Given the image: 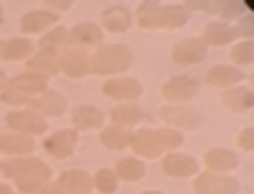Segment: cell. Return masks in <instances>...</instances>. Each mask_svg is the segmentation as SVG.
<instances>
[{
    "mask_svg": "<svg viewBox=\"0 0 254 194\" xmlns=\"http://www.w3.org/2000/svg\"><path fill=\"white\" fill-rule=\"evenodd\" d=\"M0 44H3V42H0Z\"/></svg>",
    "mask_w": 254,
    "mask_h": 194,
    "instance_id": "45",
    "label": "cell"
},
{
    "mask_svg": "<svg viewBox=\"0 0 254 194\" xmlns=\"http://www.w3.org/2000/svg\"><path fill=\"white\" fill-rule=\"evenodd\" d=\"M205 168L213 171V174H228V171H234L239 166V158L236 153H231L228 147H210V150H205Z\"/></svg>",
    "mask_w": 254,
    "mask_h": 194,
    "instance_id": "23",
    "label": "cell"
},
{
    "mask_svg": "<svg viewBox=\"0 0 254 194\" xmlns=\"http://www.w3.org/2000/svg\"><path fill=\"white\" fill-rule=\"evenodd\" d=\"M70 122H73V130L78 132H88V130H101L107 124V111H101L99 106H91V104H78L70 111Z\"/></svg>",
    "mask_w": 254,
    "mask_h": 194,
    "instance_id": "13",
    "label": "cell"
},
{
    "mask_svg": "<svg viewBox=\"0 0 254 194\" xmlns=\"http://www.w3.org/2000/svg\"><path fill=\"white\" fill-rule=\"evenodd\" d=\"M78 145V130L67 127V130H55L44 138V153H50L57 161H65L75 153Z\"/></svg>",
    "mask_w": 254,
    "mask_h": 194,
    "instance_id": "10",
    "label": "cell"
},
{
    "mask_svg": "<svg viewBox=\"0 0 254 194\" xmlns=\"http://www.w3.org/2000/svg\"><path fill=\"white\" fill-rule=\"evenodd\" d=\"M34 42L26 39V37H13V39H5L0 44V57L5 62H21V60H29L34 54Z\"/></svg>",
    "mask_w": 254,
    "mask_h": 194,
    "instance_id": "25",
    "label": "cell"
},
{
    "mask_svg": "<svg viewBox=\"0 0 254 194\" xmlns=\"http://www.w3.org/2000/svg\"><path fill=\"white\" fill-rule=\"evenodd\" d=\"M101 91H104V96H107V98L120 101V104H135V101L143 96L140 81H135V78H127V75L109 78V81L101 86Z\"/></svg>",
    "mask_w": 254,
    "mask_h": 194,
    "instance_id": "7",
    "label": "cell"
},
{
    "mask_svg": "<svg viewBox=\"0 0 254 194\" xmlns=\"http://www.w3.org/2000/svg\"><path fill=\"white\" fill-rule=\"evenodd\" d=\"M101 44H104V31L94 21H83V24L67 29V47L86 52V49H99Z\"/></svg>",
    "mask_w": 254,
    "mask_h": 194,
    "instance_id": "9",
    "label": "cell"
},
{
    "mask_svg": "<svg viewBox=\"0 0 254 194\" xmlns=\"http://www.w3.org/2000/svg\"><path fill=\"white\" fill-rule=\"evenodd\" d=\"M132 67V49L125 44H101L91 54V75L117 78Z\"/></svg>",
    "mask_w": 254,
    "mask_h": 194,
    "instance_id": "3",
    "label": "cell"
},
{
    "mask_svg": "<svg viewBox=\"0 0 254 194\" xmlns=\"http://www.w3.org/2000/svg\"><path fill=\"white\" fill-rule=\"evenodd\" d=\"M65 47H67V29L65 26H55L50 31H44L39 39V49H47V52H60Z\"/></svg>",
    "mask_w": 254,
    "mask_h": 194,
    "instance_id": "31",
    "label": "cell"
},
{
    "mask_svg": "<svg viewBox=\"0 0 254 194\" xmlns=\"http://www.w3.org/2000/svg\"><path fill=\"white\" fill-rule=\"evenodd\" d=\"M0 24H3V5H0Z\"/></svg>",
    "mask_w": 254,
    "mask_h": 194,
    "instance_id": "44",
    "label": "cell"
},
{
    "mask_svg": "<svg viewBox=\"0 0 254 194\" xmlns=\"http://www.w3.org/2000/svg\"><path fill=\"white\" fill-rule=\"evenodd\" d=\"M37 194H67V192H65L60 184H57V181H50V184H44Z\"/></svg>",
    "mask_w": 254,
    "mask_h": 194,
    "instance_id": "40",
    "label": "cell"
},
{
    "mask_svg": "<svg viewBox=\"0 0 254 194\" xmlns=\"http://www.w3.org/2000/svg\"><path fill=\"white\" fill-rule=\"evenodd\" d=\"M236 145L241 147V150L252 153V150H254V127L241 130V132H239V138H236Z\"/></svg>",
    "mask_w": 254,
    "mask_h": 194,
    "instance_id": "38",
    "label": "cell"
},
{
    "mask_svg": "<svg viewBox=\"0 0 254 194\" xmlns=\"http://www.w3.org/2000/svg\"><path fill=\"white\" fill-rule=\"evenodd\" d=\"M200 83L194 81L192 75H174L161 86V96H164L166 104H187L197 96Z\"/></svg>",
    "mask_w": 254,
    "mask_h": 194,
    "instance_id": "6",
    "label": "cell"
},
{
    "mask_svg": "<svg viewBox=\"0 0 254 194\" xmlns=\"http://www.w3.org/2000/svg\"><path fill=\"white\" fill-rule=\"evenodd\" d=\"M107 117H109V124H117V127L130 130L143 119V109L137 104H117L114 109L107 111Z\"/></svg>",
    "mask_w": 254,
    "mask_h": 194,
    "instance_id": "27",
    "label": "cell"
},
{
    "mask_svg": "<svg viewBox=\"0 0 254 194\" xmlns=\"http://www.w3.org/2000/svg\"><path fill=\"white\" fill-rule=\"evenodd\" d=\"M67 194H91L94 192V179H91L88 171L83 168H70V171H63L60 179H57Z\"/></svg>",
    "mask_w": 254,
    "mask_h": 194,
    "instance_id": "20",
    "label": "cell"
},
{
    "mask_svg": "<svg viewBox=\"0 0 254 194\" xmlns=\"http://www.w3.org/2000/svg\"><path fill=\"white\" fill-rule=\"evenodd\" d=\"M140 194H164V192H158V189H148V192H140Z\"/></svg>",
    "mask_w": 254,
    "mask_h": 194,
    "instance_id": "43",
    "label": "cell"
},
{
    "mask_svg": "<svg viewBox=\"0 0 254 194\" xmlns=\"http://www.w3.org/2000/svg\"><path fill=\"white\" fill-rule=\"evenodd\" d=\"M161 171L169 179H192L200 174V163L187 153H166L161 158Z\"/></svg>",
    "mask_w": 254,
    "mask_h": 194,
    "instance_id": "11",
    "label": "cell"
},
{
    "mask_svg": "<svg viewBox=\"0 0 254 194\" xmlns=\"http://www.w3.org/2000/svg\"><path fill=\"white\" fill-rule=\"evenodd\" d=\"M91 179H94V189L99 194H114L120 187V179L114 174V168H99L96 174H91Z\"/></svg>",
    "mask_w": 254,
    "mask_h": 194,
    "instance_id": "33",
    "label": "cell"
},
{
    "mask_svg": "<svg viewBox=\"0 0 254 194\" xmlns=\"http://www.w3.org/2000/svg\"><path fill=\"white\" fill-rule=\"evenodd\" d=\"M254 62V42H239L234 49H231V65H252Z\"/></svg>",
    "mask_w": 254,
    "mask_h": 194,
    "instance_id": "36",
    "label": "cell"
},
{
    "mask_svg": "<svg viewBox=\"0 0 254 194\" xmlns=\"http://www.w3.org/2000/svg\"><path fill=\"white\" fill-rule=\"evenodd\" d=\"M31 98L34 96L24 94V91H18L13 86H5V91H0V101H3L5 106H13V109H29Z\"/></svg>",
    "mask_w": 254,
    "mask_h": 194,
    "instance_id": "34",
    "label": "cell"
},
{
    "mask_svg": "<svg viewBox=\"0 0 254 194\" xmlns=\"http://www.w3.org/2000/svg\"><path fill=\"white\" fill-rule=\"evenodd\" d=\"M234 34H236V37H241V42H252V37H254V16L252 13L249 16H241L239 24L234 26Z\"/></svg>",
    "mask_w": 254,
    "mask_h": 194,
    "instance_id": "37",
    "label": "cell"
},
{
    "mask_svg": "<svg viewBox=\"0 0 254 194\" xmlns=\"http://www.w3.org/2000/svg\"><path fill=\"white\" fill-rule=\"evenodd\" d=\"M194 194H239V181L231 174H197L192 181Z\"/></svg>",
    "mask_w": 254,
    "mask_h": 194,
    "instance_id": "8",
    "label": "cell"
},
{
    "mask_svg": "<svg viewBox=\"0 0 254 194\" xmlns=\"http://www.w3.org/2000/svg\"><path fill=\"white\" fill-rule=\"evenodd\" d=\"M29 109H34L37 114H42L44 119H50V117H63V114L67 111V98L60 94V91H42L39 96H34L31 98V104Z\"/></svg>",
    "mask_w": 254,
    "mask_h": 194,
    "instance_id": "15",
    "label": "cell"
},
{
    "mask_svg": "<svg viewBox=\"0 0 254 194\" xmlns=\"http://www.w3.org/2000/svg\"><path fill=\"white\" fill-rule=\"evenodd\" d=\"M47 8H50V13L60 16V13H65V10L73 8V0H47V3H44V10Z\"/></svg>",
    "mask_w": 254,
    "mask_h": 194,
    "instance_id": "39",
    "label": "cell"
},
{
    "mask_svg": "<svg viewBox=\"0 0 254 194\" xmlns=\"http://www.w3.org/2000/svg\"><path fill=\"white\" fill-rule=\"evenodd\" d=\"M37 150V143L29 135L21 132H5L0 135V153H5L8 158H18V155H31Z\"/></svg>",
    "mask_w": 254,
    "mask_h": 194,
    "instance_id": "19",
    "label": "cell"
},
{
    "mask_svg": "<svg viewBox=\"0 0 254 194\" xmlns=\"http://www.w3.org/2000/svg\"><path fill=\"white\" fill-rule=\"evenodd\" d=\"M5 127L10 132H21V135L34 138V135L50 132V122L44 119L42 114H37L34 109H13V111L5 114Z\"/></svg>",
    "mask_w": 254,
    "mask_h": 194,
    "instance_id": "5",
    "label": "cell"
},
{
    "mask_svg": "<svg viewBox=\"0 0 254 194\" xmlns=\"http://www.w3.org/2000/svg\"><path fill=\"white\" fill-rule=\"evenodd\" d=\"M184 143V132H177L171 127H164V130H137L132 132L130 138V147L135 158H140V161H153V158H161L164 153H174L179 150Z\"/></svg>",
    "mask_w": 254,
    "mask_h": 194,
    "instance_id": "2",
    "label": "cell"
},
{
    "mask_svg": "<svg viewBox=\"0 0 254 194\" xmlns=\"http://www.w3.org/2000/svg\"><path fill=\"white\" fill-rule=\"evenodd\" d=\"M8 81H10V78L3 73V70H0V91H5V86H8Z\"/></svg>",
    "mask_w": 254,
    "mask_h": 194,
    "instance_id": "41",
    "label": "cell"
},
{
    "mask_svg": "<svg viewBox=\"0 0 254 194\" xmlns=\"http://www.w3.org/2000/svg\"><path fill=\"white\" fill-rule=\"evenodd\" d=\"M130 138H132V132L125 127H117V124H104L99 132V140L107 150H125V147H130Z\"/></svg>",
    "mask_w": 254,
    "mask_h": 194,
    "instance_id": "28",
    "label": "cell"
},
{
    "mask_svg": "<svg viewBox=\"0 0 254 194\" xmlns=\"http://www.w3.org/2000/svg\"><path fill=\"white\" fill-rule=\"evenodd\" d=\"M207 54V47L200 39H179L174 42L171 47V60L182 67H192V65H200Z\"/></svg>",
    "mask_w": 254,
    "mask_h": 194,
    "instance_id": "14",
    "label": "cell"
},
{
    "mask_svg": "<svg viewBox=\"0 0 254 194\" xmlns=\"http://www.w3.org/2000/svg\"><path fill=\"white\" fill-rule=\"evenodd\" d=\"M215 13L228 24V18L244 16V3H241V0H215Z\"/></svg>",
    "mask_w": 254,
    "mask_h": 194,
    "instance_id": "35",
    "label": "cell"
},
{
    "mask_svg": "<svg viewBox=\"0 0 254 194\" xmlns=\"http://www.w3.org/2000/svg\"><path fill=\"white\" fill-rule=\"evenodd\" d=\"M190 13L182 5H161L158 10V29H182Z\"/></svg>",
    "mask_w": 254,
    "mask_h": 194,
    "instance_id": "30",
    "label": "cell"
},
{
    "mask_svg": "<svg viewBox=\"0 0 254 194\" xmlns=\"http://www.w3.org/2000/svg\"><path fill=\"white\" fill-rule=\"evenodd\" d=\"M99 26H101V31H109V34H125V31H130V26H132L130 8L122 5V3H114L109 8H104Z\"/></svg>",
    "mask_w": 254,
    "mask_h": 194,
    "instance_id": "16",
    "label": "cell"
},
{
    "mask_svg": "<svg viewBox=\"0 0 254 194\" xmlns=\"http://www.w3.org/2000/svg\"><path fill=\"white\" fill-rule=\"evenodd\" d=\"M57 21H60V16H55V13H50V10H44V8L29 10V13L21 18V31L24 34H39L42 31L44 34V31L55 29Z\"/></svg>",
    "mask_w": 254,
    "mask_h": 194,
    "instance_id": "24",
    "label": "cell"
},
{
    "mask_svg": "<svg viewBox=\"0 0 254 194\" xmlns=\"http://www.w3.org/2000/svg\"><path fill=\"white\" fill-rule=\"evenodd\" d=\"M60 62H63V75H67L70 81H83L91 75V54L83 49L65 47V52L60 54Z\"/></svg>",
    "mask_w": 254,
    "mask_h": 194,
    "instance_id": "12",
    "label": "cell"
},
{
    "mask_svg": "<svg viewBox=\"0 0 254 194\" xmlns=\"http://www.w3.org/2000/svg\"><path fill=\"white\" fill-rule=\"evenodd\" d=\"M0 174L8 176L18 187V192H24V194H37L44 184L52 181V168L34 155L5 158L0 163Z\"/></svg>",
    "mask_w": 254,
    "mask_h": 194,
    "instance_id": "1",
    "label": "cell"
},
{
    "mask_svg": "<svg viewBox=\"0 0 254 194\" xmlns=\"http://www.w3.org/2000/svg\"><path fill=\"white\" fill-rule=\"evenodd\" d=\"M221 104H223L228 111H236V114L252 111V106H254V91H252V86L226 88L223 94H221Z\"/></svg>",
    "mask_w": 254,
    "mask_h": 194,
    "instance_id": "17",
    "label": "cell"
},
{
    "mask_svg": "<svg viewBox=\"0 0 254 194\" xmlns=\"http://www.w3.org/2000/svg\"><path fill=\"white\" fill-rule=\"evenodd\" d=\"M244 81V73L236 70L234 65H213L210 70L205 73V83L213 88H234Z\"/></svg>",
    "mask_w": 254,
    "mask_h": 194,
    "instance_id": "21",
    "label": "cell"
},
{
    "mask_svg": "<svg viewBox=\"0 0 254 194\" xmlns=\"http://www.w3.org/2000/svg\"><path fill=\"white\" fill-rule=\"evenodd\" d=\"M26 70L39 73V75H44V78H50V75H60V73H63L60 52H47V49L34 52V54L29 57V60H26Z\"/></svg>",
    "mask_w": 254,
    "mask_h": 194,
    "instance_id": "18",
    "label": "cell"
},
{
    "mask_svg": "<svg viewBox=\"0 0 254 194\" xmlns=\"http://www.w3.org/2000/svg\"><path fill=\"white\" fill-rule=\"evenodd\" d=\"M0 194H13V189H10L8 184H0Z\"/></svg>",
    "mask_w": 254,
    "mask_h": 194,
    "instance_id": "42",
    "label": "cell"
},
{
    "mask_svg": "<svg viewBox=\"0 0 254 194\" xmlns=\"http://www.w3.org/2000/svg\"><path fill=\"white\" fill-rule=\"evenodd\" d=\"M158 119L177 132H194L205 124V114L190 104H164L158 111Z\"/></svg>",
    "mask_w": 254,
    "mask_h": 194,
    "instance_id": "4",
    "label": "cell"
},
{
    "mask_svg": "<svg viewBox=\"0 0 254 194\" xmlns=\"http://www.w3.org/2000/svg\"><path fill=\"white\" fill-rule=\"evenodd\" d=\"M236 39L234 34V26H228L226 21H213V24H207L202 31H200V42L205 47H226Z\"/></svg>",
    "mask_w": 254,
    "mask_h": 194,
    "instance_id": "22",
    "label": "cell"
},
{
    "mask_svg": "<svg viewBox=\"0 0 254 194\" xmlns=\"http://www.w3.org/2000/svg\"><path fill=\"white\" fill-rule=\"evenodd\" d=\"M8 86L24 91V94H29V96H39L42 91L50 88V78H44L39 73H31V70H24V73H18L16 78H10Z\"/></svg>",
    "mask_w": 254,
    "mask_h": 194,
    "instance_id": "26",
    "label": "cell"
},
{
    "mask_svg": "<svg viewBox=\"0 0 254 194\" xmlns=\"http://www.w3.org/2000/svg\"><path fill=\"white\" fill-rule=\"evenodd\" d=\"M158 10H161V3H153V0H145V3L137 5V13H135V21L140 29H158Z\"/></svg>",
    "mask_w": 254,
    "mask_h": 194,
    "instance_id": "32",
    "label": "cell"
},
{
    "mask_svg": "<svg viewBox=\"0 0 254 194\" xmlns=\"http://www.w3.org/2000/svg\"><path fill=\"white\" fill-rule=\"evenodd\" d=\"M114 174H117L120 181H127V184H135L145 176V161L140 158H120L117 166H114Z\"/></svg>",
    "mask_w": 254,
    "mask_h": 194,
    "instance_id": "29",
    "label": "cell"
}]
</instances>
